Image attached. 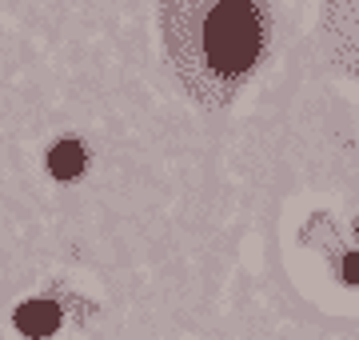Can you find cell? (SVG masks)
Returning a JSON list of instances; mask_svg holds the SVG:
<instances>
[{
    "label": "cell",
    "instance_id": "obj_4",
    "mask_svg": "<svg viewBox=\"0 0 359 340\" xmlns=\"http://www.w3.org/2000/svg\"><path fill=\"white\" fill-rule=\"evenodd\" d=\"M344 280H347V285H359V252L344 256Z\"/></svg>",
    "mask_w": 359,
    "mask_h": 340
},
{
    "label": "cell",
    "instance_id": "obj_1",
    "mask_svg": "<svg viewBox=\"0 0 359 340\" xmlns=\"http://www.w3.org/2000/svg\"><path fill=\"white\" fill-rule=\"evenodd\" d=\"M259 40H264V32H259V16L252 0H224L204 25L208 60L228 77L252 68V60L259 56Z\"/></svg>",
    "mask_w": 359,
    "mask_h": 340
},
{
    "label": "cell",
    "instance_id": "obj_2",
    "mask_svg": "<svg viewBox=\"0 0 359 340\" xmlns=\"http://www.w3.org/2000/svg\"><path fill=\"white\" fill-rule=\"evenodd\" d=\"M56 325H60V308L48 301H28L16 308V328L25 336H52Z\"/></svg>",
    "mask_w": 359,
    "mask_h": 340
},
{
    "label": "cell",
    "instance_id": "obj_3",
    "mask_svg": "<svg viewBox=\"0 0 359 340\" xmlns=\"http://www.w3.org/2000/svg\"><path fill=\"white\" fill-rule=\"evenodd\" d=\"M48 172L56 181H72L84 172V148L76 140H60L56 148L48 152Z\"/></svg>",
    "mask_w": 359,
    "mask_h": 340
}]
</instances>
